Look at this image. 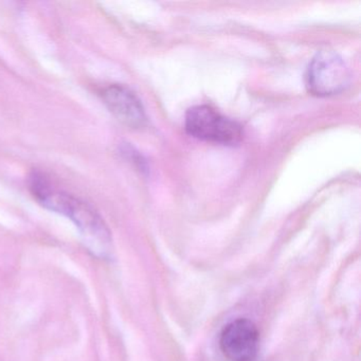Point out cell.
Listing matches in <instances>:
<instances>
[{"instance_id": "cell-5", "label": "cell", "mask_w": 361, "mask_h": 361, "mask_svg": "<svg viewBox=\"0 0 361 361\" xmlns=\"http://www.w3.org/2000/svg\"><path fill=\"white\" fill-rule=\"evenodd\" d=\"M104 104L119 121L133 128H142L147 122L145 109L138 97L121 85H111L102 92Z\"/></svg>"}, {"instance_id": "cell-1", "label": "cell", "mask_w": 361, "mask_h": 361, "mask_svg": "<svg viewBox=\"0 0 361 361\" xmlns=\"http://www.w3.org/2000/svg\"><path fill=\"white\" fill-rule=\"evenodd\" d=\"M30 188L42 204L71 219L88 240L102 247L109 242L104 221L87 202L59 190L41 174L31 177Z\"/></svg>"}, {"instance_id": "cell-2", "label": "cell", "mask_w": 361, "mask_h": 361, "mask_svg": "<svg viewBox=\"0 0 361 361\" xmlns=\"http://www.w3.org/2000/svg\"><path fill=\"white\" fill-rule=\"evenodd\" d=\"M185 130L194 138L230 147L238 145L243 139V128L238 122L224 117L207 105L188 111Z\"/></svg>"}, {"instance_id": "cell-3", "label": "cell", "mask_w": 361, "mask_h": 361, "mask_svg": "<svg viewBox=\"0 0 361 361\" xmlns=\"http://www.w3.org/2000/svg\"><path fill=\"white\" fill-rule=\"evenodd\" d=\"M350 73L344 61L333 51H321L308 67L307 86L319 97L343 92L350 84Z\"/></svg>"}, {"instance_id": "cell-4", "label": "cell", "mask_w": 361, "mask_h": 361, "mask_svg": "<svg viewBox=\"0 0 361 361\" xmlns=\"http://www.w3.org/2000/svg\"><path fill=\"white\" fill-rule=\"evenodd\" d=\"M219 346L229 361H255L259 354V329L249 319H236L224 327Z\"/></svg>"}]
</instances>
